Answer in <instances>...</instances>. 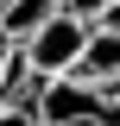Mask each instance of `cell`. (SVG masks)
I'll use <instances>...</instances> for the list:
<instances>
[{"instance_id": "1", "label": "cell", "mask_w": 120, "mask_h": 126, "mask_svg": "<svg viewBox=\"0 0 120 126\" xmlns=\"http://www.w3.org/2000/svg\"><path fill=\"white\" fill-rule=\"evenodd\" d=\"M82 32H89V19H76V13H51V19H38V25L19 38V63H25V76L38 82V76H63L70 69V57H76V44H82Z\"/></svg>"}, {"instance_id": "5", "label": "cell", "mask_w": 120, "mask_h": 126, "mask_svg": "<svg viewBox=\"0 0 120 126\" xmlns=\"http://www.w3.org/2000/svg\"><path fill=\"white\" fill-rule=\"evenodd\" d=\"M25 88H32V76H25V63H19V44L0 32V101H13Z\"/></svg>"}, {"instance_id": "4", "label": "cell", "mask_w": 120, "mask_h": 126, "mask_svg": "<svg viewBox=\"0 0 120 126\" xmlns=\"http://www.w3.org/2000/svg\"><path fill=\"white\" fill-rule=\"evenodd\" d=\"M51 13H57V0H0V32L19 44V38H25L38 19H51Z\"/></svg>"}, {"instance_id": "2", "label": "cell", "mask_w": 120, "mask_h": 126, "mask_svg": "<svg viewBox=\"0 0 120 126\" xmlns=\"http://www.w3.org/2000/svg\"><path fill=\"white\" fill-rule=\"evenodd\" d=\"M25 101H32V120H44V126H95L101 120V88H89L76 76H38L25 88Z\"/></svg>"}, {"instance_id": "3", "label": "cell", "mask_w": 120, "mask_h": 126, "mask_svg": "<svg viewBox=\"0 0 120 126\" xmlns=\"http://www.w3.org/2000/svg\"><path fill=\"white\" fill-rule=\"evenodd\" d=\"M63 76H76V82H89V88H101V94H107V88L120 82V32H107V25H89Z\"/></svg>"}, {"instance_id": "7", "label": "cell", "mask_w": 120, "mask_h": 126, "mask_svg": "<svg viewBox=\"0 0 120 126\" xmlns=\"http://www.w3.org/2000/svg\"><path fill=\"white\" fill-rule=\"evenodd\" d=\"M32 126H44V120H32Z\"/></svg>"}, {"instance_id": "6", "label": "cell", "mask_w": 120, "mask_h": 126, "mask_svg": "<svg viewBox=\"0 0 120 126\" xmlns=\"http://www.w3.org/2000/svg\"><path fill=\"white\" fill-rule=\"evenodd\" d=\"M95 25H107V32H120V0H101V13H95Z\"/></svg>"}]
</instances>
